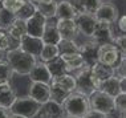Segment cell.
Here are the masks:
<instances>
[{
  "label": "cell",
  "instance_id": "9",
  "mask_svg": "<svg viewBox=\"0 0 126 118\" xmlns=\"http://www.w3.org/2000/svg\"><path fill=\"white\" fill-rule=\"evenodd\" d=\"M47 21L48 19L45 16H43L40 12L35 11L29 17L25 19V27H27V33L33 37H40L41 39V35L44 32V28L47 25Z\"/></svg>",
  "mask_w": 126,
  "mask_h": 118
},
{
  "label": "cell",
  "instance_id": "2",
  "mask_svg": "<svg viewBox=\"0 0 126 118\" xmlns=\"http://www.w3.org/2000/svg\"><path fill=\"white\" fill-rule=\"evenodd\" d=\"M4 59L11 65L13 73L19 74V76H28L31 69L37 62V57L27 53L25 50H23L19 46L7 50Z\"/></svg>",
  "mask_w": 126,
  "mask_h": 118
},
{
  "label": "cell",
  "instance_id": "7",
  "mask_svg": "<svg viewBox=\"0 0 126 118\" xmlns=\"http://www.w3.org/2000/svg\"><path fill=\"white\" fill-rule=\"evenodd\" d=\"M120 60H121V53L113 43L100 45V48H98V61L100 62L106 64L109 66H113L115 69Z\"/></svg>",
  "mask_w": 126,
  "mask_h": 118
},
{
  "label": "cell",
  "instance_id": "26",
  "mask_svg": "<svg viewBox=\"0 0 126 118\" xmlns=\"http://www.w3.org/2000/svg\"><path fill=\"white\" fill-rule=\"evenodd\" d=\"M59 56H60V52H59V48H57L56 44H44L41 50H40L39 59L43 62H48Z\"/></svg>",
  "mask_w": 126,
  "mask_h": 118
},
{
  "label": "cell",
  "instance_id": "38",
  "mask_svg": "<svg viewBox=\"0 0 126 118\" xmlns=\"http://www.w3.org/2000/svg\"><path fill=\"white\" fill-rule=\"evenodd\" d=\"M117 25H118V29L122 33H125V31H126V16L125 15H122L121 17L117 19Z\"/></svg>",
  "mask_w": 126,
  "mask_h": 118
},
{
  "label": "cell",
  "instance_id": "33",
  "mask_svg": "<svg viewBox=\"0 0 126 118\" xmlns=\"http://www.w3.org/2000/svg\"><path fill=\"white\" fill-rule=\"evenodd\" d=\"M13 77V70L11 65L8 64L5 59L0 60V80L1 81H11Z\"/></svg>",
  "mask_w": 126,
  "mask_h": 118
},
{
  "label": "cell",
  "instance_id": "31",
  "mask_svg": "<svg viewBox=\"0 0 126 118\" xmlns=\"http://www.w3.org/2000/svg\"><path fill=\"white\" fill-rule=\"evenodd\" d=\"M25 3L27 0H1V7L16 16V13L25 5Z\"/></svg>",
  "mask_w": 126,
  "mask_h": 118
},
{
  "label": "cell",
  "instance_id": "45",
  "mask_svg": "<svg viewBox=\"0 0 126 118\" xmlns=\"http://www.w3.org/2000/svg\"><path fill=\"white\" fill-rule=\"evenodd\" d=\"M0 8H1V0H0Z\"/></svg>",
  "mask_w": 126,
  "mask_h": 118
},
{
  "label": "cell",
  "instance_id": "25",
  "mask_svg": "<svg viewBox=\"0 0 126 118\" xmlns=\"http://www.w3.org/2000/svg\"><path fill=\"white\" fill-rule=\"evenodd\" d=\"M7 33H8L11 37L15 40V41L19 43V40L23 37V36L27 33V27H25V20L23 19H15V21L11 24V27H9L8 29L5 31Z\"/></svg>",
  "mask_w": 126,
  "mask_h": 118
},
{
  "label": "cell",
  "instance_id": "44",
  "mask_svg": "<svg viewBox=\"0 0 126 118\" xmlns=\"http://www.w3.org/2000/svg\"><path fill=\"white\" fill-rule=\"evenodd\" d=\"M3 82H5V81H1V80H0V84H3Z\"/></svg>",
  "mask_w": 126,
  "mask_h": 118
},
{
  "label": "cell",
  "instance_id": "28",
  "mask_svg": "<svg viewBox=\"0 0 126 118\" xmlns=\"http://www.w3.org/2000/svg\"><path fill=\"white\" fill-rule=\"evenodd\" d=\"M60 56L61 55H74L78 53V44L76 43V40H66V39H61L60 43L57 44Z\"/></svg>",
  "mask_w": 126,
  "mask_h": 118
},
{
  "label": "cell",
  "instance_id": "32",
  "mask_svg": "<svg viewBox=\"0 0 126 118\" xmlns=\"http://www.w3.org/2000/svg\"><path fill=\"white\" fill-rule=\"evenodd\" d=\"M13 43L19 44L17 41H15L5 31H0V49H1L3 52H7V50H9L12 48H16V46L13 45Z\"/></svg>",
  "mask_w": 126,
  "mask_h": 118
},
{
  "label": "cell",
  "instance_id": "34",
  "mask_svg": "<svg viewBox=\"0 0 126 118\" xmlns=\"http://www.w3.org/2000/svg\"><path fill=\"white\" fill-rule=\"evenodd\" d=\"M114 100V110L118 114H124L126 110V92L118 93L115 97H113Z\"/></svg>",
  "mask_w": 126,
  "mask_h": 118
},
{
  "label": "cell",
  "instance_id": "13",
  "mask_svg": "<svg viewBox=\"0 0 126 118\" xmlns=\"http://www.w3.org/2000/svg\"><path fill=\"white\" fill-rule=\"evenodd\" d=\"M28 97H31L37 103L43 105L50 100V88L49 84L44 82H31L28 88Z\"/></svg>",
  "mask_w": 126,
  "mask_h": 118
},
{
  "label": "cell",
  "instance_id": "23",
  "mask_svg": "<svg viewBox=\"0 0 126 118\" xmlns=\"http://www.w3.org/2000/svg\"><path fill=\"white\" fill-rule=\"evenodd\" d=\"M100 90L105 92L106 94H109V96H111V97H115L118 93L122 92L121 84H120V77L117 74H114V76H111L110 78L102 81Z\"/></svg>",
  "mask_w": 126,
  "mask_h": 118
},
{
  "label": "cell",
  "instance_id": "47",
  "mask_svg": "<svg viewBox=\"0 0 126 118\" xmlns=\"http://www.w3.org/2000/svg\"><path fill=\"white\" fill-rule=\"evenodd\" d=\"M106 118H109V117H106Z\"/></svg>",
  "mask_w": 126,
  "mask_h": 118
},
{
  "label": "cell",
  "instance_id": "10",
  "mask_svg": "<svg viewBox=\"0 0 126 118\" xmlns=\"http://www.w3.org/2000/svg\"><path fill=\"white\" fill-rule=\"evenodd\" d=\"M93 15L97 21H104L109 23V24H114L117 21V19L120 17L118 16V8L110 1H102Z\"/></svg>",
  "mask_w": 126,
  "mask_h": 118
},
{
  "label": "cell",
  "instance_id": "4",
  "mask_svg": "<svg viewBox=\"0 0 126 118\" xmlns=\"http://www.w3.org/2000/svg\"><path fill=\"white\" fill-rule=\"evenodd\" d=\"M40 107L41 105L33 101L31 97H17L8 109V112L11 114H16V116H21L25 118H35L37 113L40 112Z\"/></svg>",
  "mask_w": 126,
  "mask_h": 118
},
{
  "label": "cell",
  "instance_id": "15",
  "mask_svg": "<svg viewBox=\"0 0 126 118\" xmlns=\"http://www.w3.org/2000/svg\"><path fill=\"white\" fill-rule=\"evenodd\" d=\"M43 45H44V43L40 37H33V36L25 33V35L19 40V45L17 46L21 48L23 50H25L27 53H29V55H32L35 57H39Z\"/></svg>",
  "mask_w": 126,
  "mask_h": 118
},
{
  "label": "cell",
  "instance_id": "30",
  "mask_svg": "<svg viewBox=\"0 0 126 118\" xmlns=\"http://www.w3.org/2000/svg\"><path fill=\"white\" fill-rule=\"evenodd\" d=\"M16 16L12 12L7 11L5 8H0V31H7L11 27V24L15 21Z\"/></svg>",
  "mask_w": 126,
  "mask_h": 118
},
{
  "label": "cell",
  "instance_id": "37",
  "mask_svg": "<svg viewBox=\"0 0 126 118\" xmlns=\"http://www.w3.org/2000/svg\"><path fill=\"white\" fill-rule=\"evenodd\" d=\"M108 116H105V114H102L100 112H96V110L90 109L89 112H88L86 114H85L84 118H106Z\"/></svg>",
  "mask_w": 126,
  "mask_h": 118
},
{
  "label": "cell",
  "instance_id": "43",
  "mask_svg": "<svg viewBox=\"0 0 126 118\" xmlns=\"http://www.w3.org/2000/svg\"><path fill=\"white\" fill-rule=\"evenodd\" d=\"M63 118H73V117H68V116H64Z\"/></svg>",
  "mask_w": 126,
  "mask_h": 118
},
{
  "label": "cell",
  "instance_id": "42",
  "mask_svg": "<svg viewBox=\"0 0 126 118\" xmlns=\"http://www.w3.org/2000/svg\"><path fill=\"white\" fill-rule=\"evenodd\" d=\"M4 56H5V52H3V50L0 49V60H3V59H4Z\"/></svg>",
  "mask_w": 126,
  "mask_h": 118
},
{
  "label": "cell",
  "instance_id": "12",
  "mask_svg": "<svg viewBox=\"0 0 126 118\" xmlns=\"http://www.w3.org/2000/svg\"><path fill=\"white\" fill-rule=\"evenodd\" d=\"M98 48L100 45L93 39H88L81 45H78V53L82 56L85 64L92 66L98 61Z\"/></svg>",
  "mask_w": 126,
  "mask_h": 118
},
{
  "label": "cell",
  "instance_id": "3",
  "mask_svg": "<svg viewBox=\"0 0 126 118\" xmlns=\"http://www.w3.org/2000/svg\"><path fill=\"white\" fill-rule=\"evenodd\" d=\"M49 88H50V98L61 102L65 98L66 94H69L76 89L74 76L70 74V73H65V74L52 77V80L49 82Z\"/></svg>",
  "mask_w": 126,
  "mask_h": 118
},
{
  "label": "cell",
  "instance_id": "35",
  "mask_svg": "<svg viewBox=\"0 0 126 118\" xmlns=\"http://www.w3.org/2000/svg\"><path fill=\"white\" fill-rule=\"evenodd\" d=\"M36 11V8H35V4H33L31 0H27V3H25V5L23 7L20 11L16 13V17L17 19H23V20H25L27 17H29L31 15H32L33 12Z\"/></svg>",
  "mask_w": 126,
  "mask_h": 118
},
{
  "label": "cell",
  "instance_id": "19",
  "mask_svg": "<svg viewBox=\"0 0 126 118\" xmlns=\"http://www.w3.org/2000/svg\"><path fill=\"white\" fill-rule=\"evenodd\" d=\"M90 73L96 80L102 82V81L110 78L111 76H114L115 74V69L113 68V66H109V65H106V64H102L100 61H97L96 64H93V65L90 66Z\"/></svg>",
  "mask_w": 126,
  "mask_h": 118
},
{
  "label": "cell",
  "instance_id": "11",
  "mask_svg": "<svg viewBox=\"0 0 126 118\" xmlns=\"http://www.w3.org/2000/svg\"><path fill=\"white\" fill-rule=\"evenodd\" d=\"M74 21H76L78 33H81L85 37L90 39L97 25V20L93 13H77Z\"/></svg>",
  "mask_w": 126,
  "mask_h": 118
},
{
  "label": "cell",
  "instance_id": "39",
  "mask_svg": "<svg viewBox=\"0 0 126 118\" xmlns=\"http://www.w3.org/2000/svg\"><path fill=\"white\" fill-rule=\"evenodd\" d=\"M9 116H11V113H9L8 110L0 107V118H9Z\"/></svg>",
  "mask_w": 126,
  "mask_h": 118
},
{
  "label": "cell",
  "instance_id": "8",
  "mask_svg": "<svg viewBox=\"0 0 126 118\" xmlns=\"http://www.w3.org/2000/svg\"><path fill=\"white\" fill-rule=\"evenodd\" d=\"M115 33L113 29V24H109V23H104V21H97L96 29H94L93 35L90 39H93L98 45L102 44H110L114 41L115 39Z\"/></svg>",
  "mask_w": 126,
  "mask_h": 118
},
{
  "label": "cell",
  "instance_id": "1",
  "mask_svg": "<svg viewBox=\"0 0 126 118\" xmlns=\"http://www.w3.org/2000/svg\"><path fill=\"white\" fill-rule=\"evenodd\" d=\"M64 116L73 118H84L85 114L90 110L89 96L82 94L77 90H73L66 94L65 98L61 101Z\"/></svg>",
  "mask_w": 126,
  "mask_h": 118
},
{
  "label": "cell",
  "instance_id": "18",
  "mask_svg": "<svg viewBox=\"0 0 126 118\" xmlns=\"http://www.w3.org/2000/svg\"><path fill=\"white\" fill-rule=\"evenodd\" d=\"M16 98H17L16 89L9 84V81L0 84V107L8 110Z\"/></svg>",
  "mask_w": 126,
  "mask_h": 118
},
{
  "label": "cell",
  "instance_id": "24",
  "mask_svg": "<svg viewBox=\"0 0 126 118\" xmlns=\"http://www.w3.org/2000/svg\"><path fill=\"white\" fill-rule=\"evenodd\" d=\"M41 40L44 44H59L61 40V36L56 28V23L47 21V25L44 28V32L41 35Z\"/></svg>",
  "mask_w": 126,
  "mask_h": 118
},
{
  "label": "cell",
  "instance_id": "40",
  "mask_svg": "<svg viewBox=\"0 0 126 118\" xmlns=\"http://www.w3.org/2000/svg\"><path fill=\"white\" fill-rule=\"evenodd\" d=\"M31 1H32L33 4H40V3H50V1H53V0H31Z\"/></svg>",
  "mask_w": 126,
  "mask_h": 118
},
{
  "label": "cell",
  "instance_id": "21",
  "mask_svg": "<svg viewBox=\"0 0 126 118\" xmlns=\"http://www.w3.org/2000/svg\"><path fill=\"white\" fill-rule=\"evenodd\" d=\"M63 59L64 64H65V68L68 73H73L76 70L81 69L84 65H86L82 59V56L80 53H74V55H61L60 56Z\"/></svg>",
  "mask_w": 126,
  "mask_h": 118
},
{
  "label": "cell",
  "instance_id": "6",
  "mask_svg": "<svg viewBox=\"0 0 126 118\" xmlns=\"http://www.w3.org/2000/svg\"><path fill=\"white\" fill-rule=\"evenodd\" d=\"M74 80H76V89L77 92L86 94V96H90L92 93L96 89V85H94V80L92 77L90 73V65H84L81 69H78L74 72Z\"/></svg>",
  "mask_w": 126,
  "mask_h": 118
},
{
  "label": "cell",
  "instance_id": "41",
  "mask_svg": "<svg viewBox=\"0 0 126 118\" xmlns=\"http://www.w3.org/2000/svg\"><path fill=\"white\" fill-rule=\"evenodd\" d=\"M9 118H25V117H21V116H16V114H11Z\"/></svg>",
  "mask_w": 126,
  "mask_h": 118
},
{
  "label": "cell",
  "instance_id": "36",
  "mask_svg": "<svg viewBox=\"0 0 126 118\" xmlns=\"http://www.w3.org/2000/svg\"><path fill=\"white\" fill-rule=\"evenodd\" d=\"M113 44L118 48V50H120L121 57H126V37H125V33H121V35L115 36Z\"/></svg>",
  "mask_w": 126,
  "mask_h": 118
},
{
  "label": "cell",
  "instance_id": "17",
  "mask_svg": "<svg viewBox=\"0 0 126 118\" xmlns=\"http://www.w3.org/2000/svg\"><path fill=\"white\" fill-rule=\"evenodd\" d=\"M28 77L31 78V82H44V84H49L52 80V74H50L48 66L45 62L43 61H37L35 64L31 72L28 73Z\"/></svg>",
  "mask_w": 126,
  "mask_h": 118
},
{
  "label": "cell",
  "instance_id": "46",
  "mask_svg": "<svg viewBox=\"0 0 126 118\" xmlns=\"http://www.w3.org/2000/svg\"><path fill=\"white\" fill-rule=\"evenodd\" d=\"M57 118H63V117H57Z\"/></svg>",
  "mask_w": 126,
  "mask_h": 118
},
{
  "label": "cell",
  "instance_id": "16",
  "mask_svg": "<svg viewBox=\"0 0 126 118\" xmlns=\"http://www.w3.org/2000/svg\"><path fill=\"white\" fill-rule=\"evenodd\" d=\"M63 116H64V112H63L61 102L50 98L45 103L41 105L40 112L37 113L36 117H39V118H57V117H63Z\"/></svg>",
  "mask_w": 126,
  "mask_h": 118
},
{
  "label": "cell",
  "instance_id": "5",
  "mask_svg": "<svg viewBox=\"0 0 126 118\" xmlns=\"http://www.w3.org/2000/svg\"><path fill=\"white\" fill-rule=\"evenodd\" d=\"M89 101H90V109L100 112L108 117L115 112L113 97L102 92V90H94L89 96Z\"/></svg>",
  "mask_w": 126,
  "mask_h": 118
},
{
  "label": "cell",
  "instance_id": "27",
  "mask_svg": "<svg viewBox=\"0 0 126 118\" xmlns=\"http://www.w3.org/2000/svg\"><path fill=\"white\" fill-rule=\"evenodd\" d=\"M47 66H48L50 74H52V77H56V76H61V74H65L66 72V68H65V64H64L63 59L59 56L56 57V59L50 60V61L45 62Z\"/></svg>",
  "mask_w": 126,
  "mask_h": 118
},
{
  "label": "cell",
  "instance_id": "20",
  "mask_svg": "<svg viewBox=\"0 0 126 118\" xmlns=\"http://www.w3.org/2000/svg\"><path fill=\"white\" fill-rule=\"evenodd\" d=\"M77 11L73 7L72 1L69 0H61L57 1V7H56V19H76L77 16Z\"/></svg>",
  "mask_w": 126,
  "mask_h": 118
},
{
  "label": "cell",
  "instance_id": "14",
  "mask_svg": "<svg viewBox=\"0 0 126 118\" xmlns=\"http://www.w3.org/2000/svg\"><path fill=\"white\" fill-rule=\"evenodd\" d=\"M56 28L60 33L61 39L76 40V37L78 36V29L74 19H57Z\"/></svg>",
  "mask_w": 126,
  "mask_h": 118
},
{
  "label": "cell",
  "instance_id": "29",
  "mask_svg": "<svg viewBox=\"0 0 126 118\" xmlns=\"http://www.w3.org/2000/svg\"><path fill=\"white\" fill-rule=\"evenodd\" d=\"M56 7H57V1L53 0L50 3H40V4H35V8L37 12H40L43 16H45L47 19H53L56 15Z\"/></svg>",
  "mask_w": 126,
  "mask_h": 118
},
{
  "label": "cell",
  "instance_id": "22",
  "mask_svg": "<svg viewBox=\"0 0 126 118\" xmlns=\"http://www.w3.org/2000/svg\"><path fill=\"white\" fill-rule=\"evenodd\" d=\"M102 0H72V4L78 13H94Z\"/></svg>",
  "mask_w": 126,
  "mask_h": 118
}]
</instances>
